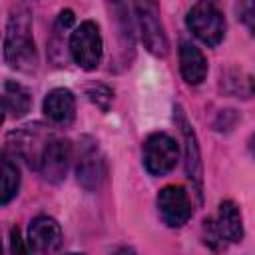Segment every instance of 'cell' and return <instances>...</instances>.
I'll use <instances>...</instances> for the list:
<instances>
[{
    "instance_id": "1",
    "label": "cell",
    "mask_w": 255,
    "mask_h": 255,
    "mask_svg": "<svg viewBox=\"0 0 255 255\" xmlns=\"http://www.w3.org/2000/svg\"><path fill=\"white\" fill-rule=\"evenodd\" d=\"M4 58L12 68L22 72H30L38 64L36 46L32 38L30 12L22 6L14 8L8 18L6 36H4Z\"/></svg>"
},
{
    "instance_id": "2",
    "label": "cell",
    "mask_w": 255,
    "mask_h": 255,
    "mask_svg": "<svg viewBox=\"0 0 255 255\" xmlns=\"http://www.w3.org/2000/svg\"><path fill=\"white\" fill-rule=\"evenodd\" d=\"M243 237V223L239 207L233 201H223L213 219L203 221V239L213 251H223L229 243H237Z\"/></svg>"
},
{
    "instance_id": "3",
    "label": "cell",
    "mask_w": 255,
    "mask_h": 255,
    "mask_svg": "<svg viewBox=\"0 0 255 255\" xmlns=\"http://www.w3.org/2000/svg\"><path fill=\"white\" fill-rule=\"evenodd\" d=\"M187 28L207 46H217L225 36V18L211 2H197L187 12Z\"/></svg>"
},
{
    "instance_id": "4",
    "label": "cell",
    "mask_w": 255,
    "mask_h": 255,
    "mask_svg": "<svg viewBox=\"0 0 255 255\" xmlns=\"http://www.w3.org/2000/svg\"><path fill=\"white\" fill-rule=\"evenodd\" d=\"M102 52H104V44H102V34L98 24L90 20L82 22L70 36V54L74 62L82 70L92 72L100 66Z\"/></svg>"
},
{
    "instance_id": "5",
    "label": "cell",
    "mask_w": 255,
    "mask_h": 255,
    "mask_svg": "<svg viewBox=\"0 0 255 255\" xmlns=\"http://www.w3.org/2000/svg\"><path fill=\"white\" fill-rule=\"evenodd\" d=\"M143 167L151 175H165L169 173L177 159H179V147L175 139L167 133H151L143 141V151H141Z\"/></svg>"
},
{
    "instance_id": "6",
    "label": "cell",
    "mask_w": 255,
    "mask_h": 255,
    "mask_svg": "<svg viewBox=\"0 0 255 255\" xmlns=\"http://www.w3.org/2000/svg\"><path fill=\"white\" fill-rule=\"evenodd\" d=\"M135 14H137V22H139V32H141V40L145 44V48L153 54V56H165L167 54V38L159 20V8L153 2H139L133 6Z\"/></svg>"
},
{
    "instance_id": "7",
    "label": "cell",
    "mask_w": 255,
    "mask_h": 255,
    "mask_svg": "<svg viewBox=\"0 0 255 255\" xmlns=\"http://www.w3.org/2000/svg\"><path fill=\"white\" fill-rule=\"evenodd\" d=\"M70 161H72V143H70V139L60 137V135L54 133L52 139L48 141L42 157H40L38 171L44 175V179H48L52 183H58L66 177Z\"/></svg>"
},
{
    "instance_id": "8",
    "label": "cell",
    "mask_w": 255,
    "mask_h": 255,
    "mask_svg": "<svg viewBox=\"0 0 255 255\" xmlns=\"http://www.w3.org/2000/svg\"><path fill=\"white\" fill-rule=\"evenodd\" d=\"M157 211L169 227H181L191 217V201L183 187L165 185L157 193Z\"/></svg>"
},
{
    "instance_id": "9",
    "label": "cell",
    "mask_w": 255,
    "mask_h": 255,
    "mask_svg": "<svg viewBox=\"0 0 255 255\" xmlns=\"http://www.w3.org/2000/svg\"><path fill=\"white\" fill-rule=\"evenodd\" d=\"M76 173H78V181L88 191H94L102 183V179L106 177L104 157H102L96 141L90 139V137H86L84 143H82V147H80V157H78Z\"/></svg>"
},
{
    "instance_id": "10",
    "label": "cell",
    "mask_w": 255,
    "mask_h": 255,
    "mask_svg": "<svg viewBox=\"0 0 255 255\" xmlns=\"http://www.w3.org/2000/svg\"><path fill=\"white\" fill-rule=\"evenodd\" d=\"M62 245V229L56 219L48 215H38L28 227V247L34 253L48 255Z\"/></svg>"
},
{
    "instance_id": "11",
    "label": "cell",
    "mask_w": 255,
    "mask_h": 255,
    "mask_svg": "<svg viewBox=\"0 0 255 255\" xmlns=\"http://www.w3.org/2000/svg\"><path fill=\"white\" fill-rule=\"evenodd\" d=\"M44 114L56 126H70L76 118V98L68 88H54L44 98Z\"/></svg>"
},
{
    "instance_id": "12",
    "label": "cell",
    "mask_w": 255,
    "mask_h": 255,
    "mask_svg": "<svg viewBox=\"0 0 255 255\" xmlns=\"http://www.w3.org/2000/svg\"><path fill=\"white\" fill-rule=\"evenodd\" d=\"M179 70L187 84L197 86L205 80L207 74V60L203 52L193 46L191 42H181L179 46Z\"/></svg>"
},
{
    "instance_id": "13",
    "label": "cell",
    "mask_w": 255,
    "mask_h": 255,
    "mask_svg": "<svg viewBox=\"0 0 255 255\" xmlns=\"http://www.w3.org/2000/svg\"><path fill=\"white\" fill-rule=\"evenodd\" d=\"M2 102H4L6 116H10V118H22L30 110L32 98H30V92L24 86L6 80L4 86H2Z\"/></svg>"
},
{
    "instance_id": "14",
    "label": "cell",
    "mask_w": 255,
    "mask_h": 255,
    "mask_svg": "<svg viewBox=\"0 0 255 255\" xmlns=\"http://www.w3.org/2000/svg\"><path fill=\"white\" fill-rule=\"evenodd\" d=\"M177 120H179L181 133H183V139H185V169H187L189 179H193L199 187L201 185V161H199V149H197V143H195V133H193L191 126L187 124V120H185V116L181 114L179 108H177Z\"/></svg>"
},
{
    "instance_id": "15",
    "label": "cell",
    "mask_w": 255,
    "mask_h": 255,
    "mask_svg": "<svg viewBox=\"0 0 255 255\" xmlns=\"http://www.w3.org/2000/svg\"><path fill=\"white\" fill-rule=\"evenodd\" d=\"M20 187V171L16 167V163L10 161L8 155L2 157V191H0V203L6 205L10 203V199L18 193Z\"/></svg>"
},
{
    "instance_id": "16",
    "label": "cell",
    "mask_w": 255,
    "mask_h": 255,
    "mask_svg": "<svg viewBox=\"0 0 255 255\" xmlns=\"http://www.w3.org/2000/svg\"><path fill=\"white\" fill-rule=\"evenodd\" d=\"M237 14H239V20L255 36V2H241L237 6Z\"/></svg>"
},
{
    "instance_id": "17",
    "label": "cell",
    "mask_w": 255,
    "mask_h": 255,
    "mask_svg": "<svg viewBox=\"0 0 255 255\" xmlns=\"http://www.w3.org/2000/svg\"><path fill=\"white\" fill-rule=\"evenodd\" d=\"M10 249H12V255H30L32 253L28 243H24V239L20 237L18 227H12V231H10Z\"/></svg>"
},
{
    "instance_id": "18",
    "label": "cell",
    "mask_w": 255,
    "mask_h": 255,
    "mask_svg": "<svg viewBox=\"0 0 255 255\" xmlns=\"http://www.w3.org/2000/svg\"><path fill=\"white\" fill-rule=\"evenodd\" d=\"M249 153L255 157V135H251V137H249Z\"/></svg>"
},
{
    "instance_id": "19",
    "label": "cell",
    "mask_w": 255,
    "mask_h": 255,
    "mask_svg": "<svg viewBox=\"0 0 255 255\" xmlns=\"http://www.w3.org/2000/svg\"><path fill=\"white\" fill-rule=\"evenodd\" d=\"M114 255H135L133 251H129V249H120V251H116Z\"/></svg>"
},
{
    "instance_id": "20",
    "label": "cell",
    "mask_w": 255,
    "mask_h": 255,
    "mask_svg": "<svg viewBox=\"0 0 255 255\" xmlns=\"http://www.w3.org/2000/svg\"><path fill=\"white\" fill-rule=\"evenodd\" d=\"M66 255H80V253H66Z\"/></svg>"
}]
</instances>
